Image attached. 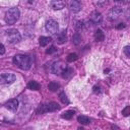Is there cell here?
<instances>
[{
  "mask_svg": "<svg viewBox=\"0 0 130 130\" xmlns=\"http://www.w3.org/2000/svg\"><path fill=\"white\" fill-rule=\"evenodd\" d=\"M13 63L22 70H28L31 66V58L27 55L19 54L13 57Z\"/></svg>",
  "mask_w": 130,
  "mask_h": 130,
  "instance_id": "1",
  "label": "cell"
},
{
  "mask_svg": "<svg viewBox=\"0 0 130 130\" xmlns=\"http://www.w3.org/2000/svg\"><path fill=\"white\" fill-rule=\"evenodd\" d=\"M19 15H20V12H19V9L18 8H16V7L10 8L5 13V21L8 24H13V23H15L18 20Z\"/></svg>",
  "mask_w": 130,
  "mask_h": 130,
  "instance_id": "2",
  "label": "cell"
},
{
  "mask_svg": "<svg viewBox=\"0 0 130 130\" xmlns=\"http://www.w3.org/2000/svg\"><path fill=\"white\" fill-rule=\"evenodd\" d=\"M59 110V105L57 103H49V104H45V105H42L40 106V108L38 109V113H48V112H55V111H58Z\"/></svg>",
  "mask_w": 130,
  "mask_h": 130,
  "instance_id": "3",
  "label": "cell"
},
{
  "mask_svg": "<svg viewBox=\"0 0 130 130\" xmlns=\"http://www.w3.org/2000/svg\"><path fill=\"white\" fill-rule=\"evenodd\" d=\"M6 37L8 39V42L11 43V44H14V43H17L20 41L21 37H20V34L18 32L17 29L15 28H10L8 30H6Z\"/></svg>",
  "mask_w": 130,
  "mask_h": 130,
  "instance_id": "4",
  "label": "cell"
},
{
  "mask_svg": "<svg viewBox=\"0 0 130 130\" xmlns=\"http://www.w3.org/2000/svg\"><path fill=\"white\" fill-rule=\"evenodd\" d=\"M16 76L12 73H3L0 74V84H10L15 81Z\"/></svg>",
  "mask_w": 130,
  "mask_h": 130,
  "instance_id": "5",
  "label": "cell"
},
{
  "mask_svg": "<svg viewBox=\"0 0 130 130\" xmlns=\"http://www.w3.org/2000/svg\"><path fill=\"white\" fill-rule=\"evenodd\" d=\"M46 29L52 34V35H55L58 32V29H59V25L57 23V21H55L54 19H49L47 22H46Z\"/></svg>",
  "mask_w": 130,
  "mask_h": 130,
  "instance_id": "6",
  "label": "cell"
},
{
  "mask_svg": "<svg viewBox=\"0 0 130 130\" xmlns=\"http://www.w3.org/2000/svg\"><path fill=\"white\" fill-rule=\"evenodd\" d=\"M66 67V64L63 61H57L52 65V72L55 74H61Z\"/></svg>",
  "mask_w": 130,
  "mask_h": 130,
  "instance_id": "7",
  "label": "cell"
},
{
  "mask_svg": "<svg viewBox=\"0 0 130 130\" xmlns=\"http://www.w3.org/2000/svg\"><path fill=\"white\" fill-rule=\"evenodd\" d=\"M66 5L65 0H51V7L55 10H60Z\"/></svg>",
  "mask_w": 130,
  "mask_h": 130,
  "instance_id": "8",
  "label": "cell"
},
{
  "mask_svg": "<svg viewBox=\"0 0 130 130\" xmlns=\"http://www.w3.org/2000/svg\"><path fill=\"white\" fill-rule=\"evenodd\" d=\"M5 107L9 110V111H12V112H15L18 108V101L16 99H12V100H9L6 104H5Z\"/></svg>",
  "mask_w": 130,
  "mask_h": 130,
  "instance_id": "9",
  "label": "cell"
},
{
  "mask_svg": "<svg viewBox=\"0 0 130 130\" xmlns=\"http://www.w3.org/2000/svg\"><path fill=\"white\" fill-rule=\"evenodd\" d=\"M70 9L72 12L77 13L81 9V2L80 0H71L70 1Z\"/></svg>",
  "mask_w": 130,
  "mask_h": 130,
  "instance_id": "10",
  "label": "cell"
},
{
  "mask_svg": "<svg viewBox=\"0 0 130 130\" xmlns=\"http://www.w3.org/2000/svg\"><path fill=\"white\" fill-rule=\"evenodd\" d=\"M121 13H122V9H121V8H119V7H114V8L110 11V14H109L110 19H116V18H118Z\"/></svg>",
  "mask_w": 130,
  "mask_h": 130,
  "instance_id": "11",
  "label": "cell"
},
{
  "mask_svg": "<svg viewBox=\"0 0 130 130\" xmlns=\"http://www.w3.org/2000/svg\"><path fill=\"white\" fill-rule=\"evenodd\" d=\"M102 19H103V16H102V14H101L100 12H98V11H93V12L91 13V15H90V20H91L93 23H100V22L102 21Z\"/></svg>",
  "mask_w": 130,
  "mask_h": 130,
  "instance_id": "12",
  "label": "cell"
},
{
  "mask_svg": "<svg viewBox=\"0 0 130 130\" xmlns=\"http://www.w3.org/2000/svg\"><path fill=\"white\" fill-rule=\"evenodd\" d=\"M67 41V37H66V31H62L57 36V43L58 44H64Z\"/></svg>",
  "mask_w": 130,
  "mask_h": 130,
  "instance_id": "13",
  "label": "cell"
},
{
  "mask_svg": "<svg viewBox=\"0 0 130 130\" xmlns=\"http://www.w3.org/2000/svg\"><path fill=\"white\" fill-rule=\"evenodd\" d=\"M39 42H40V45L42 47H45V46H47L48 44H50L52 42V38H50V37H41L39 39Z\"/></svg>",
  "mask_w": 130,
  "mask_h": 130,
  "instance_id": "14",
  "label": "cell"
},
{
  "mask_svg": "<svg viewBox=\"0 0 130 130\" xmlns=\"http://www.w3.org/2000/svg\"><path fill=\"white\" fill-rule=\"evenodd\" d=\"M27 87H28L29 89H31V90H38V89H40L41 85H40V84H39L37 81L31 80V81H29V82H28Z\"/></svg>",
  "mask_w": 130,
  "mask_h": 130,
  "instance_id": "15",
  "label": "cell"
},
{
  "mask_svg": "<svg viewBox=\"0 0 130 130\" xmlns=\"http://www.w3.org/2000/svg\"><path fill=\"white\" fill-rule=\"evenodd\" d=\"M94 38H95V40L99 41V42L103 41L104 38H105V35H104L103 30H102V29H98V30H95V32H94Z\"/></svg>",
  "mask_w": 130,
  "mask_h": 130,
  "instance_id": "16",
  "label": "cell"
},
{
  "mask_svg": "<svg viewBox=\"0 0 130 130\" xmlns=\"http://www.w3.org/2000/svg\"><path fill=\"white\" fill-rule=\"evenodd\" d=\"M59 87H60V85H59L57 82H55V81H51V82L48 84V88H49L51 91H56Z\"/></svg>",
  "mask_w": 130,
  "mask_h": 130,
  "instance_id": "17",
  "label": "cell"
},
{
  "mask_svg": "<svg viewBox=\"0 0 130 130\" xmlns=\"http://www.w3.org/2000/svg\"><path fill=\"white\" fill-rule=\"evenodd\" d=\"M77 121H78L79 123H81V124H84V125H86V124H89V123H90L89 118H88V117H86V116H79V117L77 118Z\"/></svg>",
  "mask_w": 130,
  "mask_h": 130,
  "instance_id": "18",
  "label": "cell"
},
{
  "mask_svg": "<svg viewBox=\"0 0 130 130\" xmlns=\"http://www.w3.org/2000/svg\"><path fill=\"white\" fill-rule=\"evenodd\" d=\"M72 73H73V70H72L71 68L66 67V68H65V70L61 73V75H62L63 77H65V78H67V77H69L70 75H72Z\"/></svg>",
  "mask_w": 130,
  "mask_h": 130,
  "instance_id": "19",
  "label": "cell"
},
{
  "mask_svg": "<svg viewBox=\"0 0 130 130\" xmlns=\"http://www.w3.org/2000/svg\"><path fill=\"white\" fill-rule=\"evenodd\" d=\"M73 115H74V111H66L65 113H63V115H62V118H64V119H71L72 117H73Z\"/></svg>",
  "mask_w": 130,
  "mask_h": 130,
  "instance_id": "20",
  "label": "cell"
},
{
  "mask_svg": "<svg viewBox=\"0 0 130 130\" xmlns=\"http://www.w3.org/2000/svg\"><path fill=\"white\" fill-rule=\"evenodd\" d=\"M72 41H73V43H74L75 45H78V44L80 43V41H81V37H80L78 34H75V35L73 36V38H72Z\"/></svg>",
  "mask_w": 130,
  "mask_h": 130,
  "instance_id": "21",
  "label": "cell"
},
{
  "mask_svg": "<svg viewBox=\"0 0 130 130\" xmlns=\"http://www.w3.org/2000/svg\"><path fill=\"white\" fill-rule=\"evenodd\" d=\"M59 96H60V100H61V102L63 104H68L69 103V101H68V99H67V96H66V94L64 92H61L59 94Z\"/></svg>",
  "mask_w": 130,
  "mask_h": 130,
  "instance_id": "22",
  "label": "cell"
},
{
  "mask_svg": "<svg viewBox=\"0 0 130 130\" xmlns=\"http://www.w3.org/2000/svg\"><path fill=\"white\" fill-rule=\"evenodd\" d=\"M77 59V55L76 54H69L68 55V57H67V61L68 62H72V61H75Z\"/></svg>",
  "mask_w": 130,
  "mask_h": 130,
  "instance_id": "23",
  "label": "cell"
},
{
  "mask_svg": "<svg viewBox=\"0 0 130 130\" xmlns=\"http://www.w3.org/2000/svg\"><path fill=\"white\" fill-rule=\"evenodd\" d=\"M56 51H57V49H56L54 46H52L49 50H47V51H46V53H47V54H52V53H54V52H56Z\"/></svg>",
  "mask_w": 130,
  "mask_h": 130,
  "instance_id": "24",
  "label": "cell"
},
{
  "mask_svg": "<svg viewBox=\"0 0 130 130\" xmlns=\"http://www.w3.org/2000/svg\"><path fill=\"white\" fill-rule=\"evenodd\" d=\"M129 50H130L129 46H126V47H125V49H124V52H125V54H126V56H127V57H130V52H129Z\"/></svg>",
  "mask_w": 130,
  "mask_h": 130,
  "instance_id": "25",
  "label": "cell"
},
{
  "mask_svg": "<svg viewBox=\"0 0 130 130\" xmlns=\"http://www.w3.org/2000/svg\"><path fill=\"white\" fill-rule=\"evenodd\" d=\"M5 53V47L3 46V44L0 43V55H3Z\"/></svg>",
  "mask_w": 130,
  "mask_h": 130,
  "instance_id": "26",
  "label": "cell"
},
{
  "mask_svg": "<svg viewBox=\"0 0 130 130\" xmlns=\"http://www.w3.org/2000/svg\"><path fill=\"white\" fill-rule=\"evenodd\" d=\"M123 114H124V116H128L129 115V107L128 106L123 110Z\"/></svg>",
  "mask_w": 130,
  "mask_h": 130,
  "instance_id": "27",
  "label": "cell"
},
{
  "mask_svg": "<svg viewBox=\"0 0 130 130\" xmlns=\"http://www.w3.org/2000/svg\"><path fill=\"white\" fill-rule=\"evenodd\" d=\"M117 27H118V28H121V27H125V24H124V23H120V25H118Z\"/></svg>",
  "mask_w": 130,
  "mask_h": 130,
  "instance_id": "28",
  "label": "cell"
},
{
  "mask_svg": "<svg viewBox=\"0 0 130 130\" xmlns=\"http://www.w3.org/2000/svg\"><path fill=\"white\" fill-rule=\"evenodd\" d=\"M117 1H119V0H117Z\"/></svg>",
  "mask_w": 130,
  "mask_h": 130,
  "instance_id": "29",
  "label": "cell"
}]
</instances>
